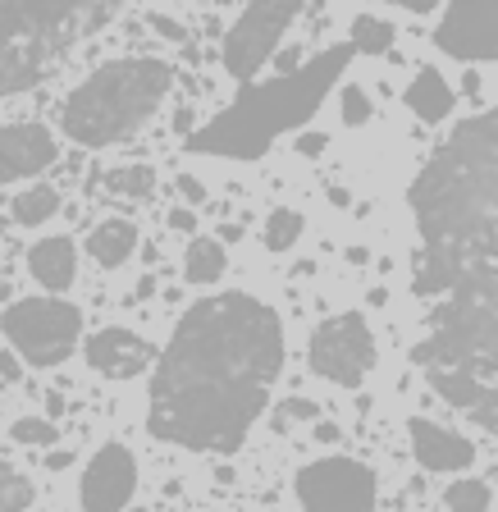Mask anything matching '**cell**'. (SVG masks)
Wrapping results in <instances>:
<instances>
[{"mask_svg": "<svg viewBox=\"0 0 498 512\" xmlns=\"http://www.w3.org/2000/svg\"><path fill=\"white\" fill-rule=\"evenodd\" d=\"M284 366V325L252 293H215L188 307L151 375L147 426L165 444L229 453L270 403Z\"/></svg>", "mask_w": 498, "mask_h": 512, "instance_id": "cell-1", "label": "cell"}, {"mask_svg": "<svg viewBox=\"0 0 498 512\" xmlns=\"http://www.w3.org/2000/svg\"><path fill=\"white\" fill-rule=\"evenodd\" d=\"M352 51H357V46H334V51L316 55L307 69L284 74L279 83L247 87L215 124H206L202 133H192L188 147L211 151V156H238V160L261 156V151L270 147V138L297 128L320 106V96L334 87V78L343 74V64L352 60Z\"/></svg>", "mask_w": 498, "mask_h": 512, "instance_id": "cell-2", "label": "cell"}, {"mask_svg": "<svg viewBox=\"0 0 498 512\" xmlns=\"http://www.w3.org/2000/svg\"><path fill=\"white\" fill-rule=\"evenodd\" d=\"M174 87V69L165 60H110L96 74L69 92L64 101V133L78 147H110V142L133 138L142 124L160 110V101Z\"/></svg>", "mask_w": 498, "mask_h": 512, "instance_id": "cell-3", "label": "cell"}, {"mask_svg": "<svg viewBox=\"0 0 498 512\" xmlns=\"http://www.w3.org/2000/svg\"><path fill=\"white\" fill-rule=\"evenodd\" d=\"M0 334L28 366H60L78 348L83 311L64 298H19L0 316Z\"/></svg>", "mask_w": 498, "mask_h": 512, "instance_id": "cell-4", "label": "cell"}, {"mask_svg": "<svg viewBox=\"0 0 498 512\" xmlns=\"http://www.w3.org/2000/svg\"><path fill=\"white\" fill-rule=\"evenodd\" d=\"M311 371L329 384H343V389H357L375 371V334L361 311H343V316H329L325 325H316Z\"/></svg>", "mask_w": 498, "mask_h": 512, "instance_id": "cell-5", "label": "cell"}, {"mask_svg": "<svg viewBox=\"0 0 498 512\" xmlns=\"http://www.w3.org/2000/svg\"><path fill=\"white\" fill-rule=\"evenodd\" d=\"M297 10H302V0H247V10L238 14V23L224 37V69L247 83L275 55L279 37L297 19Z\"/></svg>", "mask_w": 498, "mask_h": 512, "instance_id": "cell-6", "label": "cell"}, {"mask_svg": "<svg viewBox=\"0 0 498 512\" xmlns=\"http://www.w3.org/2000/svg\"><path fill=\"white\" fill-rule=\"evenodd\" d=\"M297 499L307 508H339V512H361V508H375V471L357 458H320L307 462L297 471L293 480Z\"/></svg>", "mask_w": 498, "mask_h": 512, "instance_id": "cell-7", "label": "cell"}, {"mask_svg": "<svg viewBox=\"0 0 498 512\" xmlns=\"http://www.w3.org/2000/svg\"><path fill=\"white\" fill-rule=\"evenodd\" d=\"M435 46L453 60H498V0H448Z\"/></svg>", "mask_w": 498, "mask_h": 512, "instance_id": "cell-8", "label": "cell"}, {"mask_svg": "<svg viewBox=\"0 0 498 512\" xmlns=\"http://www.w3.org/2000/svg\"><path fill=\"white\" fill-rule=\"evenodd\" d=\"M133 494H138V458H133L124 444L96 448L87 471H83V485H78L83 508H92V512L128 508Z\"/></svg>", "mask_w": 498, "mask_h": 512, "instance_id": "cell-9", "label": "cell"}, {"mask_svg": "<svg viewBox=\"0 0 498 512\" xmlns=\"http://www.w3.org/2000/svg\"><path fill=\"white\" fill-rule=\"evenodd\" d=\"M60 160V142L46 124H0V183L42 174Z\"/></svg>", "mask_w": 498, "mask_h": 512, "instance_id": "cell-10", "label": "cell"}, {"mask_svg": "<svg viewBox=\"0 0 498 512\" xmlns=\"http://www.w3.org/2000/svg\"><path fill=\"white\" fill-rule=\"evenodd\" d=\"M87 366L106 380H138L151 366V343L142 334L124 330V325H110V330H96L83 348Z\"/></svg>", "mask_w": 498, "mask_h": 512, "instance_id": "cell-11", "label": "cell"}, {"mask_svg": "<svg viewBox=\"0 0 498 512\" xmlns=\"http://www.w3.org/2000/svg\"><path fill=\"white\" fill-rule=\"evenodd\" d=\"M407 435H412V453L425 471H467L471 462H476V444H471L467 435H457V430H448V426H435V421H425V416H416L412 426H407Z\"/></svg>", "mask_w": 498, "mask_h": 512, "instance_id": "cell-12", "label": "cell"}, {"mask_svg": "<svg viewBox=\"0 0 498 512\" xmlns=\"http://www.w3.org/2000/svg\"><path fill=\"white\" fill-rule=\"evenodd\" d=\"M28 275L37 279L42 288H51V293H60V288L74 284L78 275V247L69 243V238H37V243L28 247Z\"/></svg>", "mask_w": 498, "mask_h": 512, "instance_id": "cell-13", "label": "cell"}, {"mask_svg": "<svg viewBox=\"0 0 498 512\" xmlns=\"http://www.w3.org/2000/svg\"><path fill=\"white\" fill-rule=\"evenodd\" d=\"M87 252L101 270H119L128 256L138 252V224L133 220H106L87 234Z\"/></svg>", "mask_w": 498, "mask_h": 512, "instance_id": "cell-14", "label": "cell"}, {"mask_svg": "<svg viewBox=\"0 0 498 512\" xmlns=\"http://www.w3.org/2000/svg\"><path fill=\"white\" fill-rule=\"evenodd\" d=\"M407 106H412L416 119L439 124V119H448V110H453V87L444 83L439 69H421V74L412 78V87H407Z\"/></svg>", "mask_w": 498, "mask_h": 512, "instance_id": "cell-15", "label": "cell"}, {"mask_svg": "<svg viewBox=\"0 0 498 512\" xmlns=\"http://www.w3.org/2000/svg\"><path fill=\"white\" fill-rule=\"evenodd\" d=\"M78 5H83V0H10L5 14L28 32H51V28H60L64 19H74Z\"/></svg>", "mask_w": 498, "mask_h": 512, "instance_id": "cell-16", "label": "cell"}, {"mask_svg": "<svg viewBox=\"0 0 498 512\" xmlns=\"http://www.w3.org/2000/svg\"><path fill=\"white\" fill-rule=\"evenodd\" d=\"M10 215H14V224H23V229H42L46 220L60 215V188H51V183H32V188H23L19 197H14Z\"/></svg>", "mask_w": 498, "mask_h": 512, "instance_id": "cell-17", "label": "cell"}, {"mask_svg": "<svg viewBox=\"0 0 498 512\" xmlns=\"http://www.w3.org/2000/svg\"><path fill=\"white\" fill-rule=\"evenodd\" d=\"M224 266H229V252L215 238H192L188 256H183V279L188 284H220Z\"/></svg>", "mask_w": 498, "mask_h": 512, "instance_id": "cell-18", "label": "cell"}, {"mask_svg": "<svg viewBox=\"0 0 498 512\" xmlns=\"http://www.w3.org/2000/svg\"><path fill=\"white\" fill-rule=\"evenodd\" d=\"M302 234H307V220H302L293 206H279V211H270V220H265V247H270V252L297 247Z\"/></svg>", "mask_w": 498, "mask_h": 512, "instance_id": "cell-19", "label": "cell"}, {"mask_svg": "<svg viewBox=\"0 0 498 512\" xmlns=\"http://www.w3.org/2000/svg\"><path fill=\"white\" fill-rule=\"evenodd\" d=\"M106 183H110V192H119V197L142 202V197L156 192V170H151V165H119V170L106 174Z\"/></svg>", "mask_w": 498, "mask_h": 512, "instance_id": "cell-20", "label": "cell"}, {"mask_svg": "<svg viewBox=\"0 0 498 512\" xmlns=\"http://www.w3.org/2000/svg\"><path fill=\"white\" fill-rule=\"evenodd\" d=\"M352 46L366 55H380L393 46V23L389 19H375V14H361L352 19Z\"/></svg>", "mask_w": 498, "mask_h": 512, "instance_id": "cell-21", "label": "cell"}, {"mask_svg": "<svg viewBox=\"0 0 498 512\" xmlns=\"http://www.w3.org/2000/svg\"><path fill=\"white\" fill-rule=\"evenodd\" d=\"M10 439L23 448H51L60 439V426H55L51 416H19L10 426Z\"/></svg>", "mask_w": 498, "mask_h": 512, "instance_id": "cell-22", "label": "cell"}, {"mask_svg": "<svg viewBox=\"0 0 498 512\" xmlns=\"http://www.w3.org/2000/svg\"><path fill=\"white\" fill-rule=\"evenodd\" d=\"M444 503L448 508H457V512H480V508H489L494 503V494H489V485L485 480H453L444 490Z\"/></svg>", "mask_w": 498, "mask_h": 512, "instance_id": "cell-23", "label": "cell"}, {"mask_svg": "<svg viewBox=\"0 0 498 512\" xmlns=\"http://www.w3.org/2000/svg\"><path fill=\"white\" fill-rule=\"evenodd\" d=\"M28 503H32V485L0 458V512H19V508H28Z\"/></svg>", "mask_w": 498, "mask_h": 512, "instance_id": "cell-24", "label": "cell"}, {"mask_svg": "<svg viewBox=\"0 0 498 512\" xmlns=\"http://www.w3.org/2000/svg\"><path fill=\"white\" fill-rule=\"evenodd\" d=\"M339 115H343L348 128H361L366 119H371V96H366V87H357V83L343 87L339 92Z\"/></svg>", "mask_w": 498, "mask_h": 512, "instance_id": "cell-25", "label": "cell"}, {"mask_svg": "<svg viewBox=\"0 0 498 512\" xmlns=\"http://www.w3.org/2000/svg\"><path fill=\"white\" fill-rule=\"evenodd\" d=\"M498 247V243H494ZM471 412H476V421L480 426H489L498 435V384H485V394H480V403L471 407Z\"/></svg>", "mask_w": 498, "mask_h": 512, "instance_id": "cell-26", "label": "cell"}, {"mask_svg": "<svg viewBox=\"0 0 498 512\" xmlns=\"http://www.w3.org/2000/svg\"><path fill=\"white\" fill-rule=\"evenodd\" d=\"M174 188H179V197L188 206H202L206 202V188H202V179H192V174H183L179 183H174Z\"/></svg>", "mask_w": 498, "mask_h": 512, "instance_id": "cell-27", "label": "cell"}, {"mask_svg": "<svg viewBox=\"0 0 498 512\" xmlns=\"http://www.w3.org/2000/svg\"><path fill=\"white\" fill-rule=\"evenodd\" d=\"M325 133H297V142H293V147L297 151H302V156H320V151H325Z\"/></svg>", "mask_w": 498, "mask_h": 512, "instance_id": "cell-28", "label": "cell"}, {"mask_svg": "<svg viewBox=\"0 0 498 512\" xmlns=\"http://www.w3.org/2000/svg\"><path fill=\"white\" fill-rule=\"evenodd\" d=\"M170 229H179V234H192V229H197L192 206H174V211H170Z\"/></svg>", "mask_w": 498, "mask_h": 512, "instance_id": "cell-29", "label": "cell"}, {"mask_svg": "<svg viewBox=\"0 0 498 512\" xmlns=\"http://www.w3.org/2000/svg\"><path fill=\"white\" fill-rule=\"evenodd\" d=\"M284 416H293V421H311V416H316V403H307V398H293V403L284 407Z\"/></svg>", "mask_w": 498, "mask_h": 512, "instance_id": "cell-30", "label": "cell"}, {"mask_svg": "<svg viewBox=\"0 0 498 512\" xmlns=\"http://www.w3.org/2000/svg\"><path fill=\"white\" fill-rule=\"evenodd\" d=\"M393 5H403V10H412V14H430V10H439L444 0H393Z\"/></svg>", "mask_w": 498, "mask_h": 512, "instance_id": "cell-31", "label": "cell"}, {"mask_svg": "<svg viewBox=\"0 0 498 512\" xmlns=\"http://www.w3.org/2000/svg\"><path fill=\"white\" fill-rule=\"evenodd\" d=\"M156 28H160V37H170V42H179L183 37V28L174 19H156Z\"/></svg>", "mask_w": 498, "mask_h": 512, "instance_id": "cell-32", "label": "cell"}, {"mask_svg": "<svg viewBox=\"0 0 498 512\" xmlns=\"http://www.w3.org/2000/svg\"><path fill=\"white\" fill-rule=\"evenodd\" d=\"M316 439H320V444H334V439H339V426H329V421H320V426H316Z\"/></svg>", "mask_w": 498, "mask_h": 512, "instance_id": "cell-33", "label": "cell"}, {"mask_svg": "<svg viewBox=\"0 0 498 512\" xmlns=\"http://www.w3.org/2000/svg\"><path fill=\"white\" fill-rule=\"evenodd\" d=\"M0 375H5V380H19V362L5 357V352H0Z\"/></svg>", "mask_w": 498, "mask_h": 512, "instance_id": "cell-34", "label": "cell"}, {"mask_svg": "<svg viewBox=\"0 0 498 512\" xmlns=\"http://www.w3.org/2000/svg\"><path fill=\"white\" fill-rule=\"evenodd\" d=\"M329 202H334V206H348V188H329Z\"/></svg>", "mask_w": 498, "mask_h": 512, "instance_id": "cell-35", "label": "cell"}, {"mask_svg": "<svg viewBox=\"0 0 498 512\" xmlns=\"http://www.w3.org/2000/svg\"><path fill=\"white\" fill-rule=\"evenodd\" d=\"M0 224H5V220H0Z\"/></svg>", "mask_w": 498, "mask_h": 512, "instance_id": "cell-36", "label": "cell"}]
</instances>
